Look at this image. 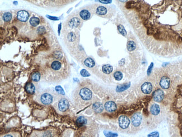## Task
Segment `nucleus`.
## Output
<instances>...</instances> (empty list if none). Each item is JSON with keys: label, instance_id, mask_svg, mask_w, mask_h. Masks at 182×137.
I'll list each match as a JSON object with an SVG mask.
<instances>
[{"label": "nucleus", "instance_id": "c9c22d12", "mask_svg": "<svg viewBox=\"0 0 182 137\" xmlns=\"http://www.w3.org/2000/svg\"><path fill=\"white\" fill-rule=\"evenodd\" d=\"M148 136H159V134L157 132H154V133H151V134L149 135Z\"/></svg>", "mask_w": 182, "mask_h": 137}, {"label": "nucleus", "instance_id": "20e7f679", "mask_svg": "<svg viewBox=\"0 0 182 137\" xmlns=\"http://www.w3.org/2000/svg\"><path fill=\"white\" fill-rule=\"evenodd\" d=\"M119 125L123 129H125L129 126L130 124V120L129 118L125 115H122L119 117Z\"/></svg>", "mask_w": 182, "mask_h": 137}, {"label": "nucleus", "instance_id": "39448f33", "mask_svg": "<svg viewBox=\"0 0 182 137\" xmlns=\"http://www.w3.org/2000/svg\"><path fill=\"white\" fill-rule=\"evenodd\" d=\"M164 97V93L162 90L158 89L153 93V99L157 102H161Z\"/></svg>", "mask_w": 182, "mask_h": 137}, {"label": "nucleus", "instance_id": "4c0bfd02", "mask_svg": "<svg viewBox=\"0 0 182 137\" xmlns=\"http://www.w3.org/2000/svg\"><path fill=\"white\" fill-rule=\"evenodd\" d=\"M118 1H119L120 2H122V3H125L127 2L128 0H118Z\"/></svg>", "mask_w": 182, "mask_h": 137}, {"label": "nucleus", "instance_id": "a878e982", "mask_svg": "<svg viewBox=\"0 0 182 137\" xmlns=\"http://www.w3.org/2000/svg\"><path fill=\"white\" fill-rule=\"evenodd\" d=\"M114 78L116 80L120 81L123 78V74L119 71H116V72L114 73Z\"/></svg>", "mask_w": 182, "mask_h": 137}, {"label": "nucleus", "instance_id": "f704fd0d", "mask_svg": "<svg viewBox=\"0 0 182 137\" xmlns=\"http://www.w3.org/2000/svg\"><path fill=\"white\" fill-rule=\"evenodd\" d=\"M47 18H48L49 19L52 20H59V18L57 17H54V16H49V15H47Z\"/></svg>", "mask_w": 182, "mask_h": 137}, {"label": "nucleus", "instance_id": "f03ea898", "mask_svg": "<svg viewBox=\"0 0 182 137\" xmlns=\"http://www.w3.org/2000/svg\"><path fill=\"white\" fill-rule=\"evenodd\" d=\"M69 107L70 104L69 101L65 98H62L57 103L55 109L58 113H64L66 112Z\"/></svg>", "mask_w": 182, "mask_h": 137}, {"label": "nucleus", "instance_id": "9b49d317", "mask_svg": "<svg viewBox=\"0 0 182 137\" xmlns=\"http://www.w3.org/2000/svg\"><path fill=\"white\" fill-rule=\"evenodd\" d=\"M142 92L146 95L150 94L152 91V85L150 82H145L141 85Z\"/></svg>", "mask_w": 182, "mask_h": 137}, {"label": "nucleus", "instance_id": "1a4fd4ad", "mask_svg": "<svg viewBox=\"0 0 182 137\" xmlns=\"http://www.w3.org/2000/svg\"><path fill=\"white\" fill-rule=\"evenodd\" d=\"M170 85V80L169 78L164 76L161 78L160 82V85L163 89H168Z\"/></svg>", "mask_w": 182, "mask_h": 137}, {"label": "nucleus", "instance_id": "b1692460", "mask_svg": "<svg viewBox=\"0 0 182 137\" xmlns=\"http://www.w3.org/2000/svg\"><path fill=\"white\" fill-rule=\"evenodd\" d=\"M12 17V14L10 12H5V14L3 15V19L5 21V22H8L10 21Z\"/></svg>", "mask_w": 182, "mask_h": 137}, {"label": "nucleus", "instance_id": "0eeeda50", "mask_svg": "<svg viewBox=\"0 0 182 137\" xmlns=\"http://www.w3.org/2000/svg\"><path fill=\"white\" fill-rule=\"evenodd\" d=\"M142 121V115L140 113H135L131 118L132 124L134 126L137 127L140 125Z\"/></svg>", "mask_w": 182, "mask_h": 137}, {"label": "nucleus", "instance_id": "aec40b11", "mask_svg": "<svg viewBox=\"0 0 182 137\" xmlns=\"http://www.w3.org/2000/svg\"><path fill=\"white\" fill-rule=\"evenodd\" d=\"M87 123V119L84 116H80L76 119V124L79 126L85 125Z\"/></svg>", "mask_w": 182, "mask_h": 137}, {"label": "nucleus", "instance_id": "9d476101", "mask_svg": "<svg viewBox=\"0 0 182 137\" xmlns=\"http://www.w3.org/2000/svg\"><path fill=\"white\" fill-rule=\"evenodd\" d=\"M108 8L104 6H98L95 9V12L100 16H105L108 14Z\"/></svg>", "mask_w": 182, "mask_h": 137}, {"label": "nucleus", "instance_id": "7ed1b4c3", "mask_svg": "<svg viewBox=\"0 0 182 137\" xmlns=\"http://www.w3.org/2000/svg\"><path fill=\"white\" fill-rule=\"evenodd\" d=\"M79 95L83 100L89 101L91 99L92 94L90 89L87 88H84L80 91Z\"/></svg>", "mask_w": 182, "mask_h": 137}, {"label": "nucleus", "instance_id": "cd10ccee", "mask_svg": "<svg viewBox=\"0 0 182 137\" xmlns=\"http://www.w3.org/2000/svg\"><path fill=\"white\" fill-rule=\"evenodd\" d=\"M76 36L75 35V33L74 32H71L69 34V35L67 36V39L70 42H74L76 40Z\"/></svg>", "mask_w": 182, "mask_h": 137}, {"label": "nucleus", "instance_id": "2f4dec72", "mask_svg": "<svg viewBox=\"0 0 182 137\" xmlns=\"http://www.w3.org/2000/svg\"><path fill=\"white\" fill-rule=\"evenodd\" d=\"M98 1L104 4H109L112 3V0H98Z\"/></svg>", "mask_w": 182, "mask_h": 137}, {"label": "nucleus", "instance_id": "58836bf2", "mask_svg": "<svg viewBox=\"0 0 182 137\" xmlns=\"http://www.w3.org/2000/svg\"><path fill=\"white\" fill-rule=\"evenodd\" d=\"M58 27H59V28H58V34H60V30H61V24H60L59 25V26H58Z\"/></svg>", "mask_w": 182, "mask_h": 137}, {"label": "nucleus", "instance_id": "393cba45", "mask_svg": "<svg viewBox=\"0 0 182 137\" xmlns=\"http://www.w3.org/2000/svg\"><path fill=\"white\" fill-rule=\"evenodd\" d=\"M117 28H118L119 32L121 33L123 36L125 37L127 36V32H126L124 26L122 25L121 24H120L118 26V27H117Z\"/></svg>", "mask_w": 182, "mask_h": 137}, {"label": "nucleus", "instance_id": "f257e3e1", "mask_svg": "<svg viewBox=\"0 0 182 137\" xmlns=\"http://www.w3.org/2000/svg\"><path fill=\"white\" fill-rule=\"evenodd\" d=\"M53 101V97L50 93L43 92L39 95L38 101L41 104L48 105L51 104Z\"/></svg>", "mask_w": 182, "mask_h": 137}, {"label": "nucleus", "instance_id": "6ab92c4d", "mask_svg": "<svg viewBox=\"0 0 182 137\" xmlns=\"http://www.w3.org/2000/svg\"><path fill=\"white\" fill-rule=\"evenodd\" d=\"M84 64L86 66L89 68H92L95 66V63L93 59L90 57H88L85 59V60L84 61Z\"/></svg>", "mask_w": 182, "mask_h": 137}, {"label": "nucleus", "instance_id": "473e14b6", "mask_svg": "<svg viewBox=\"0 0 182 137\" xmlns=\"http://www.w3.org/2000/svg\"><path fill=\"white\" fill-rule=\"evenodd\" d=\"M153 66H154V64L152 63L151 64H150V65L149 66V68H148V69H147V74H148V75H150V73H151V71H152Z\"/></svg>", "mask_w": 182, "mask_h": 137}, {"label": "nucleus", "instance_id": "bb28decb", "mask_svg": "<svg viewBox=\"0 0 182 137\" xmlns=\"http://www.w3.org/2000/svg\"><path fill=\"white\" fill-rule=\"evenodd\" d=\"M40 79H41V74L39 72H36L34 73L32 76V79L34 82H38L39 81Z\"/></svg>", "mask_w": 182, "mask_h": 137}, {"label": "nucleus", "instance_id": "2eb2a0df", "mask_svg": "<svg viewBox=\"0 0 182 137\" xmlns=\"http://www.w3.org/2000/svg\"><path fill=\"white\" fill-rule=\"evenodd\" d=\"M25 90L29 94L33 95L35 92V87L32 83H28L25 86Z\"/></svg>", "mask_w": 182, "mask_h": 137}, {"label": "nucleus", "instance_id": "5701e85b", "mask_svg": "<svg viewBox=\"0 0 182 137\" xmlns=\"http://www.w3.org/2000/svg\"><path fill=\"white\" fill-rule=\"evenodd\" d=\"M29 23L33 27H35L38 26L40 23V20L38 18L33 17L30 19Z\"/></svg>", "mask_w": 182, "mask_h": 137}, {"label": "nucleus", "instance_id": "a211bd4d", "mask_svg": "<svg viewBox=\"0 0 182 137\" xmlns=\"http://www.w3.org/2000/svg\"><path fill=\"white\" fill-rule=\"evenodd\" d=\"M113 68L112 65L109 64L104 65L102 67V71L104 74H109L113 71Z\"/></svg>", "mask_w": 182, "mask_h": 137}, {"label": "nucleus", "instance_id": "f3484780", "mask_svg": "<svg viewBox=\"0 0 182 137\" xmlns=\"http://www.w3.org/2000/svg\"><path fill=\"white\" fill-rule=\"evenodd\" d=\"M51 66V68H52V70H53L54 71H58L61 68L62 64L61 63V62H60L59 61L55 60L52 62Z\"/></svg>", "mask_w": 182, "mask_h": 137}, {"label": "nucleus", "instance_id": "dca6fc26", "mask_svg": "<svg viewBox=\"0 0 182 137\" xmlns=\"http://www.w3.org/2000/svg\"><path fill=\"white\" fill-rule=\"evenodd\" d=\"M150 111L151 114L154 115H158L160 113V107L158 104H154L152 105L150 108Z\"/></svg>", "mask_w": 182, "mask_h": 137}, {"label": "nucleus", "instance_id": "412c9836", "mask_svg": "<svg viewBox=\"0 0 182 137\" xmlns=\"http://www.w3.org/2000/svg\"><path fill=\"white\" fill-rule=\"evenodd\" d=\"M127 48L128 51H134L136 48V44L133 40H129L127 43Z\"/></svg>", "mask_w": 182, "mask_h": 137}, {"label": "nucleus", "instance_id": "72a5a7b5", "mask_svg": "<svg viewBox=\"0 0 182 137\" xmlns=\"http://www.w3.org/2000/svg\"><path fill=\"white\" fill-rule=\"evenodd\" d=\"M105 134H106V136H117V135L116 134H113V133H110V132H107V133H105Z\"/></svg>", "mask_w": 182, "mask_h": 137}, {"label": "nucleus", "instance_id": "c756f323", "mask_svg": "<svg viewBox=\"0 0 182 137\" xmlns=\"http://www.w3.org/2000/svg\"><path fill=\"white\" fill-rule=\"evenodd\" d=\"M80 74L81 75V76L84 77H88L90 76V74L85 69L81 70V71H80Z\"/></svg>", "mask_w": 182, "mask_h": 137}, {"label": "nucleus", "instance_id": "ddd939ff", "mask_svg": "<svg viewBox=\"0 0 182 137\" xmlns=\"http://www.w3.org/2000/svg\"><path fill=\"white\" fill-rule=\"evenodd\" d=\"M80 16L82 20H88L90 19L91 18V13L89 10H86V9H83L79 13Z\"/></svg>", "mask_w": 182, "mask_h": 137}, {"label": "nucleus", "instance_id": "6e6552de", "mask_svg": "<svg viewBox=\"0 0 182 137\" xmlns=\"http://www.w3.org/2000/svg\"><path fill=\"white\" fill-rule=\"evenodd\" d=\"M104 108L108 113H113L117 109V105L115 102L113 101L107 102L104 105Z\"/></svg>", "mask_w": 182, "mask_h": 137}, {"label": "nucleus", "instance_id": "423d86ee", "mask_svg": "<svg viewBox=\"0 0 182 137\" xmlns=\"http://www.w3.org/2000/svg\"><path fill=\"white\" fill-rule=\"evenodd\" d=\"M29 14L25 10L19 11L17 14V18L22 22H26L29 19Z\"/></svg>", "mask_w": 182, "mask_h": 137}, {"label": "nucleus", "instance_id": "4be33fe9", "mask_svg": "<svg viewBox=\"0 0 182 137\" xmlns=\"http://www.w3.org/2000/svg\"><path fill=\"white\" fill-rule=\"evenodd\" d=\"M129 86H130V83H126L123 85H119L117 86L116 88V91L118 92H123L125 91V90L127 89L129 87Z\"/></svg>", "mask_w": 182, "mask_h": 137}, {"label": "nucleus", "instance_id": "7c9ffc66", "mask_svg": "<svg viewBox=\"0 0 182 137\" xmlns=\"http://www.w3.org/2000/svg\"><path fill=\"white\" fill-rule=\"evenodd\" d=\"M37 33L39 34H43L45 33L46 29L45 28V27H40L37 28Z\"/></svg>", "mask_w": 182, "mask_h": 137}, {"label": "nucleus", "instance_id": "e433bc0d", "mask_svg": "<svg viewBox=\"0 0 182 137\" xmlns=\"http://www.w3.org/2000/svg\"><path fill=\"white\" fill-rule=\"evenodd\" d=\"M124 62H125L124 59V58L122 59V60L120 61V62H119V65H121V66H122V65H123L124 64Z\"/></svg>", "mask_w": 182, "mask_h": 137}, {"label": "nucleus", "instance_id": "c85d7f7f", "mask_svg": "<svg viewBox=\"0 0 182 137\" xmlns=\"http://www.w3.org/2000/svg\"><path fill=\"white\" fill-rule=\"evenodd\" d=\"M55 91H56V92L59 93V94L62 95H64V92L63 91V88H62L61 86H60V85L56 86L55 88Z\"/></svg>", "mask_w": 182, "mask_h": 137}, {"label": "nucleus", "instance_id": "f8f14e48", "mask_svg": "<svg viewBox=\"0 0 182 137\" xmlns=\"http://www.w3.org/2000/svg\"><path fill=\"white\" fill-rule=\"evenodd\" d=\"M81 23V20L78 18H72L69 21L68 25L71 28H76L79 27Z\"/></svg>", "mask_w": 182, "mask_h": 137}, {"label": "nucleus", "instance_id": "4468645a", "mask_svg": "<svg viewBox=\"0 0 182 137\" xmlns=\"http://www.w3.org/2000/svg\"><path fill=\"white\" fill-rule=\"evenodd\" d=\"M92 108L94 111L97 113H101V112L103 111L104 107L102 104L100 102H96L92 105Z\"/></svg>", "mask_w": 182, "mask_h": 137}]
</instances>
